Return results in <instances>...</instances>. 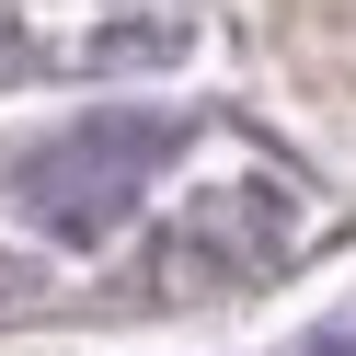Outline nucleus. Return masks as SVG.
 I'll use <instances>...</instances> for the list:
<instances>
[{
    "label": "nucleus",
    "instance_id": "obj_1",
    "mask_svg": "<svg viewBox=\"0 0 356 356\" xmlns=\"http://www.w3.org/2000/svg\"><path fill=\"white\" fill-rule=\"evenodd\" d=\"M161 161H172V127H161V115H92V127H70L58 149L24 161V207L47 218L58 241H104V230L149 195Z\"/></svg>",
    "mask_w": 356,
    "mask_h": 356
}]
</instances>
